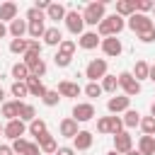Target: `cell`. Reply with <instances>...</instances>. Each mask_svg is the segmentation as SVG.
Here are the masks:
<instances>
[{"label": "cell", "mask_w": 155, "mask_h": 155, "mask_svg": "<svg viewBox=\"0 0 155 155\" xmlns=\"http://www.w3.org/2000/svg\"><path fill=\"white\" fill-rule=\"evenodd\" d=\"M46 107H56L58 102H61V94H58V90H48L46 94H44V99H41Z\"/></svg>", "instance_id": "36"}, {"label": "cell", "mask_w": 155, "mask_h": 155, "mask_svg": "<svg viewBox=\"0 0 155 155\" xmlns=\"http://www.w3.org/2000/svg\"><path fill=\"white\" fill-rule=\"evenodd\" d=\"M116 15L119 17L136 15V0H116Z\"/></svg>", "instance_id": "22"}, {"label": "cell", "mask_w": 155, "mask_h": 155, "mask_svg": "<svg viewBox=\"0 0 155 155\" xmlns=\"http://www.w3.org/2000/svg\"><path fill=\"white\" fill-rule=\"evenodd\" d=\"M41 19H46L41 10H36V7H29L27 10V22H41Z\"/></svg>", "instance_id": "42"}, {"label": "cell", "mask_w": 155, "mask_h": 155, "mask_svg": "<svg viewBox=\"0 0 155 155\" xmlns=\"http://www.w3.org/2000/svg\"><path fill=\"white\" fill-rule=\"evenodd\" d=\"M92 116H94V104H90V102H78V104L73 107V119H75L78 124L90 121Z\"/></svg>", "instance_id": "7"}, {"label": "cell", "mask_w": 155, "mask_h": 155, "mask_svg": "<svg viewBox=\"0 0 155 155\" xmlns=\"http://www.w3.org/2000/svg\"><path fill=\"white\" fill-rule=\"evenodd\" d=\"M0 104H5V90L0 87Z\"/></svg>", "instance_id": "52"}, {"label": "cell", "mask_w": 155, "mask_h": 155, "mask_svg": "<svg viewBox=\"0 0 155 155\" xmlns=\"http://www.w3.org/2000/svg\"><path fill=\"white\" fill-rule=\"evenodd\" d=\"M75 48H78V44H75V41H70V39H63V41H61V46H58V53H61V56H68V58H73Z\"/></svg>", "instance_id": "33"}, {"label": "cell", "mask_w": 155, "mask_h": 155, "mask_svg": "<svg viewBox=\"0 0 155 155\" xmlns=\"http://www.w3.org/2000/svg\"><path fill=\"white\" fill-rule=\"evenodd\" d=\"M24 131H27V126H24L22 119H15V121H7V124H5V138H10V140L22 138Z\"/></svg>", "instance_id": "9"}, {"label": "cell", "mask_w": 155, "mask_h": 155, "mask_svg": "<svg viewBox=\"0 0 155 155\" xmlns=\"http://www.w3.org/2000/svg\"><path fill=\"white\" fill-rule=\"evenodd\" d=\"M0 136H5V126L2 124H0Z\"/></svg>", "instance_id": "56"}, {"label": "cell", "mask_w": 155, "mask_h": 155, "mask_svg": "<svg viewBox=\"0 0 155 155\" xmlns=\"http://www.w3.org/2000/svg\"><path fill=\"white\" fill-rule=\"evenodd\" d=\"M27 87H29V94H34V97H41V99H44V94L48 92V90H46V85L41 82V78H34V75H29V80H27Z\"/></svg>", "instance_id": "19"}, {"label": "cell", "mask_w": 155, "mask_h": 155, "mask_svg": "<svg viewBox=\"0 0 155 155\" xmlns=\"http://www.w3.org/2000/svg\"><path fill=\"white\" fill-rule=\"evenodd\" d=\"M53 61H56V65H58V68H68L73 58H68V56H61V53H56V56H53Z\"/></svg>", "instance_id": "43"}, {"label": "cell", "mask_w": 155, "mask_h": 155, "mask_svg": "<svg viewBox=\"0 0 155 155\" xmlns=\"http://www.w3.org/2000/svg\"><path fill=\"white\" fill-rule=\"evenodd\" d=\"M10 51L15 56H24L29 51V39H12L10 41Z\"/></svg>", "instance_id": "28"}, {"label": "cell", "mask_w": 155, "mask_h": 155, "mask_svg": "<svg viewBox=\"0 0 155 155\" xmlns=\"http://www.w3.org/2000/svg\"><path fill=\"white\" fill-rule=\"evenodd\" d=\"M104 75H107V61H104V58H94V61L87 63L85 78H87L90 82H97V80H102Z\"/></svg>", "instance_id": "5"}, {"label": "cell", "mask_w": 155, "mask_h": 155, "mask_svg": "<svg viewBox=\"0 0 155 155\" xmlns=\"http://www.w3.org/2000/svg\"><path fill=\"white\" fill-rule=\"evenodd\" d=\"M0 155H12V148L10 145H0Z\"/></svg>", "instance_id": "49"}, {"label": "cell", "mask_w": 155, "mask_h": 155, "mask_svg": "<svg viewBox=\"0 0 155 155\" xmlns=\"http://www.w3.org/2000/svg\"><path fill=\"white\" fill-rule=\"evenodd\" d=\"M126 27H128L136 36H140V34H145V31H153V29H155L153 19H150L148 15H140V12L131 15V17H128V22H126Z\"/></svg>", "instance_id": "3"}, {"label": "cell", "mask_w": 155, "mask_h": 155, "mask_svg": "<svg viewBox=\"0 0 155 155\" xmlns=\"http://www.w3.org/2000/svg\"><path fill=\"white\" fill-rule=\"evenodd\" d=\"M119 87L124 90V94L126 97H133V94H138L140 92V82L133 78V73H128V70H124V73H119Z\"/></svg>", "instance_id": "6"}, {"label": "cell", "mask_w": 155, "mask_h": 155, "mask_svg": "<svg viewBox=\"0 0 155 155\" xmlns=\"http://www.w3.org/2000/svg\"><path fill=\"white\" fill-rule=\"evenodd\" d=\"M10 92H12V97H17V99L22 102V97H27V94H29V87H27V82H12Z\"/></svg>", "instance_id": "34"}, {"label": "cell", "mask_w": 155, "mask_h": 155, "mask_svg": "<svg viewBox=\"0 0 155 155\" xmlns=\"http://www.w3.org/2000/svg\"><path fill=\"white\" fill-rule=\"evenodd\" d=\"M114 150L126 155L128 150H133V140H131V133L128 131H121L119 136H114Z\"/></svg>", "instance_id": "12"}, {"label": "cell", "mask_w": 155, "mask_h": 155, "mask_svg": "<svg viewBox=\"0 0 155 155\" xmlns=\"http://www.w3.org/2000/svg\"><path fill=\"white\" fill-rule=\"evenodd\" d=\"M29 75H31V73H29V68H27L22 61L12 65V78H15V82H27V80H29Z\"/></svg>", "instance_id": "24"}, {"label": "cell", "mask_w": 155, "mask_h": 155, "mask_svg": "<svg viewBox=\"0 0 155 155\" xmlns=\"http://www.w3.org/2000/svg\"><path fill=\"white\" fill-rule=\"evenodd\" d=\"M153 12H155V7H153Z\"/></svg>", "instance_id": "57"}, {"label": "cell", "mask_w": 155, "mask_h": 155, "mask_svg": "<svg viewBox=\"0 0 155 155\" xmlns=\"http://www.w3.org/2000/svg\"><path fill=\"white\" fill-rule=\"evenodd\" d=\"M153 7H155V0H136V12H140V15L150 12Z\"/></svg>", "instance_id": "39"}, {"label": "cell", "mask_w": 155, "mask_h": 155, "mask_svg": "<svg viewBox=\"0 0 155 155\" xmlns=\"http://www.w3.org/2000/svg\"><path fill=\"white\" fill-rule=\"evenodd\" d=\"M65 29L70 31V34H75V36H82V29H85V19H82V12H78V10H68V15H65Z\"/></svg>", "instance_id": "4"}, {"label": "cell", "mask_w": 155, "mask_h": 155, "mask_svg": "<svg viewBox=\"0 0 155 155\" xmlns=\"http://www.w3.org/2000/svg\"><path fill=\"white\" fill-rule=\"evenodd\" d=\"M36 143H39V148H41V153H44V155H56V150H58V143H56V138H53L51 133L41 136Z\"/></svg>", "instance_id": "17"}, {"label": "cell", "mask_w": 155, "mask_h": 155, "mask_svg": "<svg viewBox=\"0 0 155 155\" xmlns=\"http://www.w3.org/2000/svg\"><path fill=\"white\" fill-rule=\"evenodd\" d=\"M24 155H44V153H41L39 143H29V148H27V153H24Z\"/></svg>", "instance_id": "46"}, {"label": "cell", "mask_w": 155, "mask_h": 155, "mask_svg": "<svg viewBox=\"0 0 155 155\" xmlns=\"http://www.w3.org/2000/svg\"><path fill=\"white\" fill-rule=\"evenodd\" d=\"M12 153H17V155H24L27 153V148H29V140H24V138H17V140H12Z\"/></svg>", "instance_id": "38"}, {"label": "cell", "mask_w": 155, "mask_h": 155, "mask_svg": "<svg viewBox=\"0 0 155 155\" xmlns=\"http://www.w3.org/2000/svg\"><path fill=\"white\" fill-rule=\"evenodd\" d=\"M116 87H119V75H109V73H107V75L102 78V90L116 94Z\"/></svg>", "instance_id": "29"}, {"label": "cell", "mask_w": 155, "mask_h": 155, "mask_svg": "<svg viewBox=\"0 0 155 155\" xmlns=\"http://www.w3.org/2000/svg\"><path fill=\"white\" fill-rule=\"evenodd\" d=\"M80 92H82V87L78 82H73V80H61L58 82V94L61 97H78Z\"/></svg>", "instance_id": "13"}, {"label": "cell", "mask_w": 155, "mask_h": 155, "mask_svg": "<svg viewBox=\"0 0 155 155\" xmlns=\"http://www.w3.org/2000/svg\"><path fill=\"white\" fill-rule=\"evenodd\" d=\"M150 116H155V102H153V107H150Z\"/></svg>", "instance_id": "54"}, {"label": "cell", "mask_w": 155, "mask_h": 155, "mask_svg": "<svg viewBox=\"0 0 155 155\" xmlns=\"http://www.w3.org/2000/svg\"><path fill=\"white\" fill-rule=\"evenodd\" d=\"M29 133H31V136H34L36 140H39L41 136H46V133H48V131H46V121L36 116V119H34V121L29 124Z\"/></svg>", "instance_id": "26"}, {"label": "cell", "mask_w": 155, "mask_h": 155, "mask_svg": "<svg viewBox=\"0 0 155 155\" xmlns=\"http://www.w3.org/2000/svg\"><path fill=\"white\" fill-rule=\"evenodd\" d=\"M148 75H150V65H148L145 61H138L136 68H133V78L140 82V80H148Z\"/></svg>", "instance_id": "30"}, {"label": "cell", "mask_w": 155, "mask_h": 155, "mask_svg": "<svg viewBox=\"0 0 155 155\" xmlns=\"http://www.w3.org/2000/svg\"><path fill=\"white\" fill-rule=\"evenodd\" d=\"M107 155H121V153H116V150H109V153H107Z\"/></svg>", "instance_id": "55"}, {"label": "cell", "mask_w": 155, "mask_h": 155, "mask_svg": "<svg viewBox=\"0 0 155 155\" xmlns=\"http://www.w3.org/2000/svg\"><path fill=\"white\" fill-rule=\"evenodd\" d=\"M65 15H68V10H65V5H61V2H51V7L46 10V19H53V22L65 19Z\"/></svg>", "instance_id": "23"}, {"label": "cell", "mask_w": 155, "mask_h": 155, "mask_svg": "<svg viewBox=\"0 0 155 155\" xmlns=\"http://www.w3.org/2000/svg\"><path fill=\"white\" fill-rule=\"evenodd\" d=\"M19 119H22V121H29V124H31V121L36 119V109H34L31 104L22 102V104H19Z\"/></svg>", "instance_id": "31"}, {"label": "cell", "mask_w": 155, "mask_h": 155, "mask_svg": "<svg viewBox=\"0 0 155 155\" xmlns=\"http://www.w3.org/2000/svg\"><path fill=\"white\" fill-rule=\"evenodd\" d=\"M138 150H140L143 155H155V136H140Z\"/></svg>", "instance_id": "25"}, {"label": "cell", "mask_w": 155, "mask_h": 155, "mask_svg": "<svg viewBox=\"0 0 155 155\" xmlns=\"http://www.w3.org/2000/svg\"><path fill=\"white\" fill-rule=\"evenodd\" d=\"M97 131L99 133H111V116H102L97 121Z\"/></svg>", "instance_id": "41"}, {"label": "cell", "mask_w": 155, "mask_h": 155, "mask_svg": "<svg viewBox=\"0 0 155 155\" xmlns=\"http://www.w3.org/2000/svg\"><path fill=\"white\" fill-rule=\"evenodd\" d=\"M34 7H36V10H41V12H46V10L51 7V2H48V0H36V2H34Z\"/></svg>", "instance_id": "47"}, {"label": "cell", "mask_w": 155, "mask_h": 155, "mask_svg": "<svg viewBox=\"0 0 155 155\" xmlns=\"http://www.w3.org/2000/svg\"><path fill=\"white\" fill-rule=\"evenodd\" d=\"M63 41V34L58 27H46V34H44V44L46 46H61Z\"/></svg>", "instance_id": "20"}, {"label": "cell", "mask_w": 155, "mask_h": 155, "mask_svg": "<svg viewBox=\"0 0 155 155\" xmlns=\"http://www.w3.org/2000/svg\"><path fill=\"white\" fill-rule=\"evenodd\" d=\"M58 128H61V136H63V138H75V136L80 133V128H78V121H75L73 116H68V119H63Z\"/></svg>", "instance_id": "15"}, {"label": "cell", "mask_w": 155, "mask_h": 155, "mask_svg": "<svg viewBox=\"0 0 155 155\" xmlns=\"http://www.w3.org/2000/svg\"><path fill=\"white\" fill-rule=\"evenodd\" d=\"M140 131L145 136H155V116H143L140 119Z\"/></svg>", "instance_id": "35"}, {"label": "cell", "mask_w": 155, "mask_h": 155, "mask_svg": "<svg viewBox=\"0 0 155 155\" xmlns=\"http://www.w3.org/2000/svg\"><path fill=\"white\" fill-rule=\"evenodd\" d=\"M41 48H44V44H41V41L29 39V51H31V53H39V56H41Z\"/></svg>", "instance_id": "44"}, {"label": "cell", "mask_w": 155, "mask_h": 155, "mask_svg": "<svg viewBox=\"0 0 155 155\" xmlns=\"http://www.w3.org/2000/svg\"><path fill=\"white\" fill-rule=\"evenodd\" d=\"M99 46H102V51H104L107 56H121V51H124L119 36H107V39H102Z\"/></svg>", "instance_id": "11"}, {"label": "cell", "mask_w": 155, "mask_h": 155, "mask_svg": "<svg viewBox=\"0 0 155 155\" xmlns=\"http://www.w3.org/2000/svg\"><path fill=\"white\" fill-rule=\"evenodd\" d=\"M27 29H29V22H27V19H19V17H17L15 22H10V27H7V31H10L12 39H24Z\"/></svg>", "instance_id": "14"}, {"label": "cell", "mask_w": 155, "mask_h": 155, "mask_svg": "<svg viewBox=\"0 0 155 155\" xmlns=\"http://www.w3.org/2000/svg\"><path fill=\"white\" fill-rule=\"evenodd\" d=\"M102 92H104V90H102L99 82H87V87H85V94L92 97V99H94V97H102Z\"/></svg>", "instance_id": "37"}, {"label": "cell", "mask_w": 155, "mask_h": 155, "mask_svg": "<svg viewBox=\"0 0 155 155\" xmlns=\"http://www.w3.org/2000/svg\"><path fill=\"white\" fill-rule=\"evenodd\" d=\"M124 126H126V128H136V126H140V114H138L136 109H128V111L124 114Z\"/></svg>", "instance_id": "32"}, {"label": "cell", "mask_w": 155, "mask_h": 155, "mask_svg": "<svg viewBox=\"0 0 155 155\" xmlns=\"http://www.w3.org/2000/svg\"><path fill=\"white\" fill-rule=\"evenodd\" d=\"M5 34H10V31H7V27H5V24H2V22H0V39H2V36H5Z\"/></svg>", "instance_id": "50"}, {"label": "cell", "mask_w": 155, "mask_h": 155, "mask_svg": "<svg viewBox=\"0 0 155 155\" xmlns=\"http://www.w3.org/2000/svg\"><path fill=\"white\" fill-rule=\"evenodd\" d=\"M19 99H15V102H5L2 104V119H7V121H15V119H19Z\"/></svg>", "instance_id": "21"}, {"label": "cell", "mask_w": 155, "mask_h": 155, "mask_svg": "<svg viewBox=\"0 0 155 155\" xmlns=\"http://www.w3.org/2000/svg\"><path fill=\"white\" fill-rule=\"evenodd\" d=\"M92 140H94V136H92L90 131H80V133L73 138V148H75V150H90V148H92Z\"/></svg>", "instance_id": "16"}, {"label": "cell", "mask_w": 155, "mask_h": 155, "mask_svg": "<svg viewBox=\"0 0 155 155\" xmlns=\"http://www.w3.org/2000/svg\"><path fill=\"white\" fill-rule=\"evenodd\" d=\"M138 39H140L143 44H153V41H155V29H153V31H145V34H140Z\"/></svg>", "instance_id": "45"}, {"label": "cell", "mask_w": 155, "mask_h": 155, "mask_svg": "<svg viewBox=\"0 0 155 155\" xmlns=\"http://www.w3.org/2000/svg\"><path fill=\"white\" fill-rule=\"evenodd\" d=\"M17 10H19L17 2H10V0L2 2L0 5V22H15L17 19Z\"/></svg>", "instance_id": "18"}, {"label": "cell", "mask_w": 155, "mask_h": 155, "mask_svg": "<svg viewBox=\"0 0 155 155\" xmlns=\"http://www.w3.org/2000/svg\"><path fill=\"white\" fill-rule=\"evenodd\" d=\"M148 80H153V82H155V65H150V75H148Z\"/></svg>", "instance_id": "51"}, {"label": "cell", "mask_w": 155, "mask_h": 155, "mask_svg": "<svg viewBox=\"0 0 155 155\" xmlns=\"http://www.w3.org/2000/svg\"><path fill=\"white\" fill-rule=\"evenodd\" d=\"M29 73H31L34 78H41V75H46V63H44V58H41V61H36V63L29 68Z\"/></svg>", "instance_id": "40"}, {"label": "cell", "mask_w": 155, "mask_h": 155, "mask_svg": "<svg viewBox=\"0 0 155 155\" xmlns=\"http://www.w3.org/2000/svg\"><path fill=\"white\" fill-rule=\"evenodd\" d=\"M126 155H143V153H140V150H128Z\"/></svg>", "instance_id": "53"}, {"label": "cell", "mask_w": 155, "mask_h": 155, "mask_svg": "<svg viewBox=\"0 0 155 155\" xmlns=\"http://www.w3.org/2000/svg\"><path fill=\"white\" fill-rule=\"evenodd\" d=\"M107 109L111 111V114H119V111H128L131 109V97H126V94H114V97H109V102H107Z\"/></svg>", "instance_id": "8"}, {"label": "cell", "mask_w": 155, "mask_h": 155, "mask_svg": "<svg viewBox=\"0 0 155 155\" xmlns=\"http://www.w3.org/2000/svg\"><path fill=\"white\" fill-rule=\"evenodd\" d=\"M124 27H126V19L114 12V15H109V17H104V19L99 22L97 34H99L102 39H107V36H119V34L124 31Z\"/></svg>", "instance_id": "1"}, {"label": "cell", "mask_w": 155, "mask_h": 155, "mask_svg": "<svg viewBox=\"0 0 155 155\" xmlns=\"http://www.w3.org/2000/svg\"><path fill=\"white\" fill-rule=\"evenodd\" d=\"M27 34L34 39V41H39V39H44V34H46V27H44V19L41 22H29V29H27Z\"/></svg>", "instance_id": "27"}, {"label": "cell", "mask_w": 155, "mask_h": 155, "mask_svg": "<svg viewBox=\"0 0 155 155\" xmlns=\"http://www.w3.org/2000/svg\"><path fill=\"white\" fill-rule=\"evenodd\" d=\"M104 7H107L104 0H99V2H90V5L82 10V19H85V24H90V27H99V22L107 17V15H104Z\"/></svg>", "instance_id": "2"}, {"label": "cell", "mask_w": 155, "mask_h": 155, "mask_svg": "<svg viewBox=\"0 0 155 155\" xmlns=\"http://www.w3.org/2000/svg\"><path fill=\"white\" fill-rule=\"evenodd\" d=\"M99 44H102V36H99L97 31H82V36L78 39V46L85 48V51H92V48H97Z\"/></svg>", "instance_id": "10"}, {"label": "cell", "mask_w": 155, "mask_h": 155, "mask_svg": "<svg viewBox=\"0 0 155 155\" xmlns=\"http://www.w3.org/2000/svg\"><path fill=\"white\" fill-rule=\"evenodd\" d=\"M56 155H75V148L63 145V148H58V150H56Z\"/></svg>", "instance_id": "48"}]
</instances>
